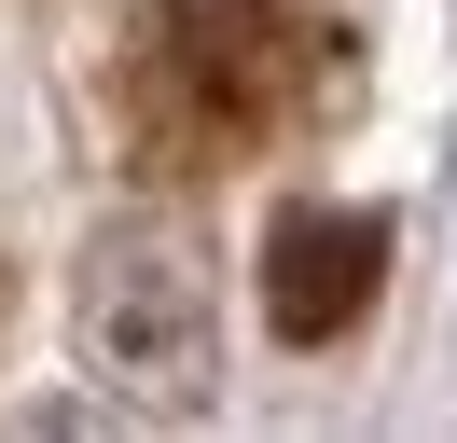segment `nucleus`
<instances>
[{
	"mask_svg": "<svg viewBox=\"0 0 457 443\" xmlns=\"http://www.w3.org/2000/svg\"><path fill=\"white\" fill-rule=\"evenodd\" d=\"M305 70H319V28L291 0H139L125 70H112L125 153L167 180H208L305 111Z\"/></svg>",
	"mask_w": 457,
	"mask_h": 443,
	"instance_id": "f257e3e1",
	"label": "nucleus"
},
{
	"mask_svg": "<svg viewBox=\"0 0 457 443\" xmlns=\"http://www.w3.org/2000/svg\"><path fill=\"white\" fill-rule=\"evenodd\" d=\"M374 277H388V222L374 208H291L263 236V319L291 347H333V332H361Z\"/></svg>",
	"mask_w": 457,
	"mask_h": 443,
	"instance_id": "f03ea898",
	"label": "nucleus"
}]
</instances>
